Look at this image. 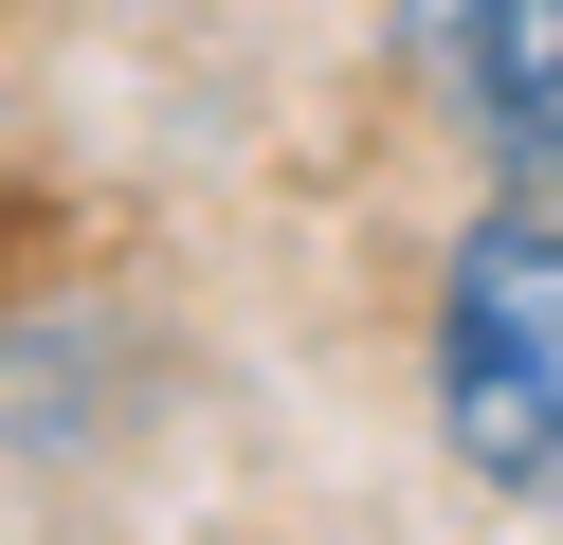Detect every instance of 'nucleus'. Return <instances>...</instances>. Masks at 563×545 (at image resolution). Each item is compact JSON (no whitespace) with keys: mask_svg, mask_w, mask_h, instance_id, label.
I'll return each mask as SVG.
<instances>
[{"mask_svg":"<svg viewBox=\"0 0 563 545\" xmlns=\"http://www.w3.org/2000/svg\"><path fill=\"white\" fill-rule=\"evenodd\" d=\"M437 455L490 509H563V182H490L437 254Z\"/></svg>","mask_w":563,"mask_h":545,"instance_id":"nucleus-1","label":"nucleus"},{"mask_svg":"<svg viewBox=\"0 0 563 545\" xmlns=\"http://www.w3.org/2000/svg\"><path fill=\"white\" fill-rule=\"evenodd\" d=\"M382 36L490 182H563V0H382Z\"/></svg>","mask_w":563,"mask_h":545,"instance_id":"nucleus-2","label":"nucleus"}]
</instances>
